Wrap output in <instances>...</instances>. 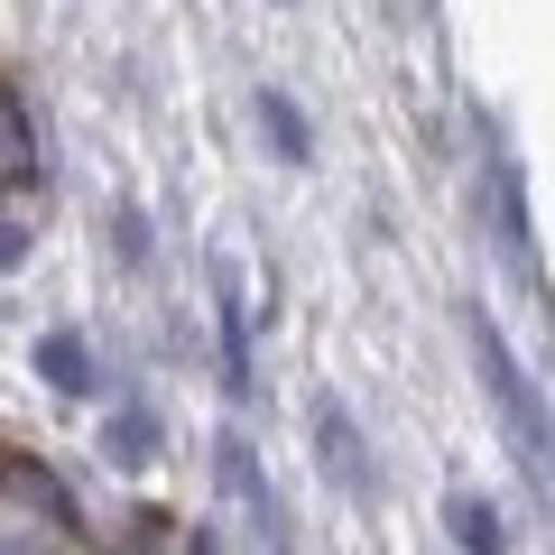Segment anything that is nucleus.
<instances>
[{
    "mask_svg": "<svg viewBox=\"0 0 555 555\" xmlns=\"http://www.w3.org/2000/svg\"><path fill=\"white\" fill-rule=\"evenodd\" d=\"M10 555H28V546H10Z\"/></svg>",
    "mask_w": 555,
    "mask_h": 555,
    "instance_id": "6e6552de",
    "label": "nucleus"
},
{
    "mask_svg": "<svg viewBox=\"0 0 555 555\" xmlns=\"http://www.w3.org/2000/svg\"><path fill=\"white\" fill-rule=\"evenodd\" d=\"M259 112H269V130H278V139H287V158H306V120H297V112H287V102H278V93H259Z\"/></svg>",
    "mask_w": 555,
    "mask_h": 555,
    "instance_id": "7ed1b4c3",
    "label": "nucleus"
},
{
    "mask_svg": "<svg viewBox=\"0 0 555 555\" xmlns=\"http://www.w3.org/2000/svg\"><path fill=\"white\" fill-rule=\"evenodd\" d=\"M38 361H47V379H56V389H83V343H75V334H47Z\"/></svg>",
    "mask_w": 555,
    "mask_h": 555,
    "instance_id": "f03ea898",
    "label": "nucleus"
},
{
    "mask_svg": "<svg viewBox=\"0 0 555 555\" xmlns=\"http://www.w3.org/2000/svg\"><path fill=\"white\" fill-rule=\"evenodd\" d=\"M112 454H120V463L149 454V416H120V444H112Z\"/></svg>",
    "mask_w": 555,
    "mask_h": 555,
    "instance_id": "423d86ee",
    "label": "nucleus"
},
{
    "mask_svg": "<svg viewBox=\"0 0 555 555\" xmlns=\"http://www.w3.org/2000/svg\"><path fill=\"white\" fill-rule=\"evenodd\" d=\"M10 259H20V232H10V222H0V269H10Z\"/></svg>",
    "mask_w": 555,
    "mask_h": 555,
    "instance_id": "0eeeda50",
    "label": "nucleus"
},
{
    "mask_svg": "<svg viewBox=\"0 0 555 555\" xmlns=\"http://www.w3.org/2000/svg\"><path fill=\"white\" fill-rule=\"evenodd\" d=\"M324 463H343V481H361V454H352V426L324 416Z\"/></svg>",
    "mask_w": 555,
    "mask_h": 555,
    "instance_id": "20e7f679",
    "label": "nucleus"
},
{
    "mask_svg": "<svg viewBox=\"0 0 555 555\" xmlns=\"http://www.w3.org/2000/svg\"><path fill=\"white\" fill-rule=\"evenodd\" d=\"M454 518H463V546H481V555H491V546H500V528H491V509H473V500H463V509H454Z\"/></svg>",
    "mask_w": 555,
    "mask_h": 555,
    "instance_id": "39448f33",
    "label": "nucleus"
},
{
    "mask_svg": "<svg viewBox=\"0 0 555 555\" xmlns=\"http://www.w3.org/2000/svg\"><path fill=\"white\" fill-rule=\"evenodd\" d=\"M38 177V120L20 112V93H10V75H0V185Z\"/></svg>",
    "mask_w": 555,
    "mask_h": 555,
    "instance_id": "f257e3e1",
    "label": "nucleus"
}]
</instances>
